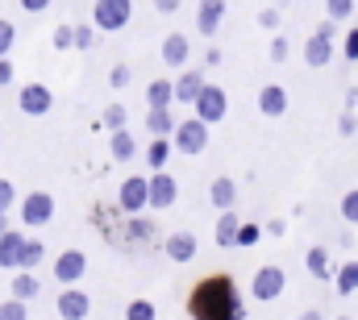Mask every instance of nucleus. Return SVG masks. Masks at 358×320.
<instances>
[{"label": "nucleus", "instance_id": "49530a36", "mask_svg": "<svg viewBox=\"0 0 358 320\" xmlns=\"http://www.w3.org/2000/svg\"><path fill=\"white\" fill-rule=\"evenodd\" d=\"M13 75H17V71H13V63H8V59H0V87H8Z\"/></svg>", "mask_w": 358, "mask_h": 320}, {"label": "nucleus", "instance_id": "f704fd0d", "mask_svg": "<svg viewBox=\"0 0 358 320\" xmlns=\"http://www.w3.org/2000/svg\"><path fill=\"white\" fill-rule=\"evenodd\" d=\"M271 63H287V54H292V42H287V38H283V34H275V38H271Z\"/></svg>", "mask_w": 358, "mask_h": 320}, {"label": "nucleus", "instance_id": "7ed1b4c3", "mask_svg": "<svg viewBox=\"0 0 358 320\" xmlns=\"http://www.w3.org/2000/svg\"><path fill=\"white\" fill-rule=\"evenodd\" d=\"M171 142H176V154H192L196 159V154L208 150V125L200 117H183L176 125V138Z\"/></svg>", "mask_w": 358, "mask_h": 320}, {"label": "nucleus", "instance_id": "412c9836", "mask_svg": "<svg viewBox=\"0 0 358 320\" xmlns=\"http://www.w3.org/2000/svg\"><path fill=\"white\" fill-rule=\"evenodd\" d=\"M8 291H13V300L29 304V300H38V296H42V283H38V275H34V270H17V275H13V283H8Z\"/></svg>", "mask_w": 358, "mask_h": 320}, {"label": "nucleus", "instance_id": "0eeeda50", "mask_svg": "<svg viewBox=\"0 0 358 320\" xmlns=\"http://www.w3.org/2000/svg\"><path fill=\"white\" fill-rule=\"evenodd\" d=\"M50 221H55V196H50V191H29V196L21 200V225L42 229V225H50Z\"/></svg>", "mask_w": 358, "mask_h": 320}, {"label": "nucleus", "instance_id": "603ef678", "mask_svg": "<svg viewBox=\"0 0 358 320\" xmlns=\"http://www.w3.org/2000/svg\"><path fill=\"white\" fill-rule=\"evenodd\" d=\"M296 320H325V317H321L317 308H308V312H300V317H296Z\"/></svg>", "mask_w": 358, "mask_h": 320}, {"label": "nucleus", "instance_id": "2eb2a0df", "mask_svg": "<svg viewBox=\"0 0 358 320\" xmlns=\"http://www.w3.org/2000/svg\"><path fill=\"white\" fill-rule=\"evenodd\" d=\"M208 200H213V208H217V212H234V204H238V183H234V179H225V175H221V179H213V183H208Z\"/></svg>", "mask_w": 358, "mask_h": 320}, {"label": "nucleus", "instance_id": "79ce46f5", "mask_svg": "<svg viewBox=\"0 0 358 320\" xmlns=\"http://www.w3.org/2000/svg\"><path fill=\"white\" fill-rule=\"evenodd\" d=\"M150 233H155V225H150V221H142V217H129V238H150Z\"/></svg>", "mask_w": 358, "mask_h": 320}, {"label": "nucleus", "instance_id": "f8f14e48", "mask_svg": "<svg viewBox=\"0 0 358 320\" xmlns=\"http://www.w3.org/2000/svg\"><path fill=\"white\" fill-rule=\"evenodd\" d=\"M84 270H88L84 249H63V254L55 258V279H59V283H80Z\"/></svg>", "mask_w": 358, "mask_h": 320}, {"label": "nucleus", "instance_id": "cd10ccee", "mask_svg": "<svg viewBox=\"0 0 358 320\" xmlns=\"http://www.w3.org/2000/svg\"><path fill=\"white\" fill-rule=\"evenodd\" d=\"M125 121H129V108H125V104H108L104 117H100L92 129H108V133H117V129H125Z\"/></svg>", "mask_w": 358, "mask_h": 320}, {"label": "nucleus", "instance_id": "423d86ee", "mask_svg": "<svg viewBox=\"0 0 358 320\" xmlns=\"http://www.w3.org/2000/svg\"><path fill=\"white\" fill-rule=\"evenodd\" d=\"M117 204H121L125 217H138L142 208H150V179L129 175V179L121 183V191H117Z\"/></svg>", "mask_w": 358, "mask_h": 320}, {"label": "nucleus", "instance_id": "b1692460", "mask_svg": "<svg viewBox=\"0 0 358 320\" xmlns=\"http://www.w3.org/2000/svg\"><path fill=\"white\" fill-rule=\"evenodd\" d=\"M176 117H171V108H150V117H146V129H150V138H176Z\"/></svg>", "mask_w": 358, "mask_h": 320}, {"label": "nucleus", "instance_id": "f257e3e1", "mask_svg": "<svg viewBox=\"0 0 358 320\" xmlns=\"http://www.w3.org/2000/svg\"><path fill=\"white\" fill-rule=\"evenodd\" d=\"M187 317L192 320H246V300L229 275H208L192 287L187 296Z\"/></svg>", "mask_w": 358, "mask_h": 320}, {"label": "nucleus", "instance_id": "4be33fe9", "mask_svg": "<svg viewBox=\"0 0 358 320\" xmlns=\"http://www.w3.org/2000/svg\"><path fill=\"white\" fill-rule=\"evenodd\" d=\"M187 54H192V42L183 34H167L163 38V63L167 67H187Z\"/></svg>", "mask_w": 358, "mask_h": 320}, {"label": "nucleus", "instance_id": "473e14b6", "mask_svg": "<svg viewBox=\"0 0 358 320\" xmlns=\"http://www.w3.org/2000/svg\"><path fill=\"white\" fill-rule=\"evenodd\" d=\"M155 317H159V308L150 300H129V308H125V320H155Z\"/></svg>", "mask_w": 358, "mask_h": 320}, {"label": "nucleus", "instance_id": "dca6fc26", "mask_svg": "<svg viewBox=\"0 0 358 320\" xmlns=\"http://www.w3.org/2000/svg\"><path fill=\"white\" fill-rule=\"evenodd\" d=\"M304 266H308V275H313V279H321V283H329V279L338 275V266H334V258H329V249H325V245H313V249L304 254Z\"/></svg>", "mask_w": 358, "mask_h": 320}, {"label": "nucleus", "instance_id": "ddd939ff", "mask_svg": "<svg viewBox=\"0 0 358 320\" xmlns=\"http://www.w3.org/2000/svg\"><path fill=\"white\" fill-rule=\"evenodd\" d=\"M25 233H21V229H8V233H4V238H0V270H13V275H17V270H21V254H25Z\"/></svg>", "mask_w": 358, "mask_h": 320}, {"label": "nucleus", "instance_id": "6e6d98bb", "mask_svg": "<svg viewBox=\"0 0 358 320\" xmlns=\"http://www.w3.org/2000/svg\"><path fill=\"white\" fill-rule=\"evenodd\" d=\"M0 146H4V142H0Z\"/></svg>", "mask_w": 358, "mask_h": 320}, {"label": "nucleus", "instance_id": "7c9ffc66", "mask_svg": "<svg viewBox=\"0 0 358 320\" xmlns=\"http://www.w3.org/2000/svg\"><path fill=\"white\" fill-rule=\"evenodd\" d=\"M259 238H263V225L242 221V229H238V245H234V249H250V245H259Z\"/></svg>", "mask_w": 358, "mask_h": 320}, {"label": "nucleus", "instance_id": "20e7f679", "mask_svg": "<svg viewBox=\"0 0 358 320\" xmlns=\"http://www.w3.org/2000/svg\"><path fill=\"white\" fill-rule=\"evenodd\" d=\"M196 117L204 121V125H217V121H225L229 117V96H225V87L221 83H204V92L196 96Z\"/></svg>", "mask_w": 358, "mask_h": 320}, {"label": "nucleus", "instance_id": "a211bd4d", "mask_svg": "<svg viewBox=\"0 0 358 320\" xmlns=\"http://www.w3.org/2000/svg\"><path fill=\"white\" fill-rule=\"evenodd\" d=\"M238 229H242V217L221 212L217 225H213V241H217V249H234V245H238Z\"/></svg>", "mask_w": 358, "mask_h": 320}, {"label": "nucleus", "instance_id": "a18cd8bd", "mask_svg": "<svg viewBox=\"0 0 358 320\" xmlns=\"http://www.w3.org/2000/svg\"><path fill=\"white\" fill-rule=\"evenodd\" d=\"M259 25L263 29H279V8H263L259 13Z\"/></svg>", "mask_w": 358, "mask_h": 320}, {"label": "nucleus", "instance_id": "6ab92c4d", "mask_svg": "<svg viewBox=\"0 0 358 320\" xmlns=\"http://www.w3.org/2000/svg\"><path fill=\"white\" fill-rule=\"evenodd\" d=\"M204 92V75L200 71H192V67H183L176 80V104H196V96Z\"/></svg>", "mask_w": 358, "mask_h": 320}, {"label": "nucleus", "instance_id": "2f4dec72", "mask_svg": "<svg viewBox=\"0 0 358 320\" xmlns=\"http://www.w3.org/2000/svg\"><path fill=\"white\" fill-rule=\"evenodd\" d=\"M50 46H55V50H76V25L63 21V25L50 34Z\"/></svg>", "mask_w": 358, "mask_h": 320}, {"label": "nucleus", "instance_id": "c85d7f7f", "mask_svg": "<svg viewBox=\"0 0 358 320\" xmlns=\"http://www.w3.org/2000/svg\"><path fill=\"white\" fill-rule=\"evenodd\" d=\"M325 17L338 21V25H346L355 17V0H325Z\"/></svg>", "mask_w": 358, "mask_h": 320}, {"label": "nucleus", "instance_id": "9d476101", "mask_svg": "<svg viewBox=\"0 0 358 320\" xmlns=\"http://www.w3.org/2000/svg\"><path fill=\"white\" fill-rule=\"evenodd\" d=\"M225 13H229L225 0H200V4H196V34H200V38H213V34L221 29Z\"/></svg>", "mask_w": 358, "mask_h": 320}, {"label": "nucleus", "instance_id": "8fccbe9b", "mask_svg": "<svg viewBox=\"0 0 358 320\" xmlns=\"http://www.w3.org/2000/svg\"><path fill=\"white\" fill-rule=\"evenodd\" d=\"M155 8H159L163 17H171V13H176V8H179V0H155Z\"/></svg>", "mask_w": 358, "mask_h": 320}, {"label": "nucleus", "instance_id": "3c124183", "mask_svg": "<svg viewBox=\"0 0 358 320\" xmlns=\"http://www.w3.org/2000/svg\"><path fill=\"white\" fill-rule=\"evenodd\" d=\"M358 104V87H346V108H355Z\"/></svg>", "mask_w": 358, "mask_h": 320}, {"label": "nucleus", "instance_id": "72a5a7b5", "mask_svg": "<svg viewBox=\"0 0 358 320\" xmlns=\"http://www.w3.org/2000/svg\"><path fill=\"white\" fill-rule=\"evenodd\" d=\"M0 320H29V304H21V300H4L0 304Z\"/></svg>", "mask_w": 358, "mask_h": 320}, {"label": "nucleus", "instance_id": "864d4df0", "mask_svg": "<svg viewBox=\"0 0 358 320\" xmlns=\"http://www.w3.org/2000/svg\"><path fill=\"white\" fill-rule=\"evenodd\" d=\"M4 233H8V221H4V212H0V238H4Z\"/></svg>", "mask_w": 358, "mask_h": 320}, {"label": "nucleus", "instance_id": "6e6552de", "mask_svg": "<svg viewBox=\"0 0 358 320\" xmlns=\"http://www.w3.org/2000/svg\"><path fill=\"white\" fill-rule=\"evenodd\" d=\"M17 108H21L25 117H46V112L55 108V96H50L46 83H25V87L17 92Z\"/></svg>", "mask_w": 358, "mask_h": 320}, {"label": "nucleus", "instance_id": "c9c22d12", "mask_svg": "<svg viewBox=\"0 0 358 320\" xmlns=\"http://www.w3.org/2000/svg\"><path fill=\"white\" fill-rule=\"evenodd\" d=\"M342 217H346V225H358V187L342 196Z\"/></svg>", "mask_w": 358, "mask_h": 320}, {"label": "nucleus", "instance_id": "bb28decb", "mask_svg": "<svg viewBox=\"0 0 358 320\" xmlns=\"http://www.w3.org/2000/svg\"><path fill=\"white\" fill-rule=\"evenodd\" d=\"M334 287H338V296H355V291H358V258H350V262H342V266H338Z\"/></svg>", "mask_w": 358, "mask_h": 320}, {"label": "nucleus", "instance_id": "58836bf2", "mask_svg": "<svg viewBox=\"0 0 358 320\" xmlns=\"http://www.w3.org/2000/svg\"><path fill=\"white\" fill-rule=\"evenodd\" d=\"M96 42V25H76V50H92Z\"/></svg>", "mask_w": 358, "mask_h": 320}, {"label": "nucleus", "instance_id": "1a4fd4ad", "mask_svg": "<svg viewBox=\"0 0 358 320\" xmlns=\"http://www.w3.org/2000/svg\"><path fill=\"white\" fill-rule=\"evenodd\" d=\"M176 200H179L176 175H171V170H155V175H150V208L163 212V208H171Z\"/></svg>", "mask_w": 358, "mask_h": 320}, {"label": "nucleus", "instance_id": "e433bc0d", "mask_svg": "<svg viewBox=\"0 0 358 320\" xmlns=\"http://www.w3.org/2000/svg\"><path fill=\"white\" fill-rule=\"evenodd\" d=\"M338 133H342V138H355L358 133V112L355 108H346V112L338 117Z\"/></svg>", "mask_w": 358, "mask_h": 320}, {"label": "nucleus", "instance_id": "aec40b11", "mask_svg": "<svg viewBox=\"0 0 358 320\" xmlns=\"http://www.w3.org/2000/svg\"><path fill=\"white\" fill-rule=\"evenodd\" d=\"M304 63H308V67H329V63H334V42L308 34V42H304Z\"/></svg>", "mask_w": 358, "mask_h": 320}, {"label": "nucleus", "instance_id": "393cba45", "mask_svg": "<svg viewBox=\"0 0 358 320\" xmlns=\"http://www.w3.org/2000/svg\"><path fill=\"white\" fill-rule=\"evenodd\" d=\"M146 104L150 108H171L176 104V80H155L146 87Z\"/></svg>", "mask_w": 358, "mask_h": 320}, {"label": "nucleus", "instance_id": "f3484780", "mask_svg": "<svg viewBox=\"0 0 358 320\" xmlns=\"http://www.w3.org/2000/svg\"><path fill=\"white\" fill-rule=\"evenodd\" d=\"M259 112H263V117H283V112H287V87L263 83V92H259Z\"/></svg>", "mask_w": 358, "mask_h": 320}, {"label": "nucleus", "instance_id": "c03bdc74", "mask_svg": "<svg viewBox=\"0 0 358 320\" xmlns=\"http://www.w3.org/2000/svg\"><path fill=\"white\" fill-rule=\"evenodd\" d=\"M313 34H317V38H329V42H338V21H329V17H325V21H321Z\"/></svg>", "mask_w": 358, "mask_h": 320}, {"label": "nucleus", "instance_id": "09e8293b", "mask_svg": "<svg viewBox=\"0 0 358 320\" xmlns=\"http://www.w3.org/2000/svg\"><path fill=\"white\" fill-rule=\"evenodd\" d=\"M267 233H271V238H283V233H287V221H279V217L267 221Z\"/></svg>", "mask_w": 358, "mask_h": 320}, {"label": "nucleus", "instance_id": "de8ad7c7", "mask_svg": "<svg viewBox=\"0 0 358 320\" xmlns=\"http://www.w3.org/2000/svg\"><path fill=\"white\" fill-rule=\"evenodd\" d=\"M21 8H25V13H46L50 0H21Z\"/></svg>", "mask_w": 358, "mask_h": 320}, {"label": "nucleus", "instance_id": "c756f323", "mask_svg": "<svg viewBox=\"0 0 358 320\" xmlns=\"http://www.w3.org/2000/svg\"><path fill=\"white\" fill-rule=\"evenodd\" d=\"M42 258H46V245H42L38 238H29L25 241V254H21V270H34Z\"/></svg>", "mask_w": 358, "mask_h": 320}, {"label": "nucleus", "instance_id": "37998d69", "mask_svg": "<svg viewBox=\"0 0 358 320\" xmlns=\"http://www.w3.org/2000/svg\"><path fill=\"white\" fill-rule=\"evenodd\" d=\"M346 63H358V29H346V46H342Z\"/></svg>", "mask_w": 358, "mask_h": 320}, {"label": "nucleus", "instance_id": "5701e85b", "mask_svg": "<svg viewBox=\"0 0 358 320\" xmlns=\"http://www.w3.org/2000/svg\"><path fill=\"white\" fill-rule=\"evenodd\" d=\"M171 154H176V142H171V138H150V146H146V166H150V175H155V170H167Z\"/></svg>", "mask_w": 358, "mask_h": 320}, {"label": "nucleus", "instance_id": "5fc2aeb1", "mask_svg": "<svg viewBox=\"0 0 358 320\" xmlns=\"http://www.w3.org/2000/svg\"><path fill=\"white\" fill-rule=\"evenodd\" d=\"M338 320H350V317H338Z\"/></svg>", "mask_w": 358, "mask_h": 320}, {"label": "nucleus", "instance_id": "9b49d317", "mask_svg": "<svg viewBox=\"0 0 358 320\" xmlns=\"http://www.w3.org/2000/svg\"><path fill=\"white\" fill-rule=\"evenodd\" d=\"M55 308H59V317L63 320H88L92 300H88V291H80V287H63Z\"/></svg>", "mask_w": 358, "mask_h": 320}, {"label": "nucleus", "instance_id": "4c0bfd02", "mask_svg": "<svg viewBox=\"0 0 358 320\" xmlns=\"http://www.w3.org/2000/svg\"><path fill=\"white\" fill-rule=\"evenodd\" d=\"M108 87H129V63H113V71H108Z\"/></svg>", "mask_w": 358, "mask_h": 320}, {"label": "nucleus", "instance_id": "f03ea898", "mask_svg": "<svg viewBox=\"0 0 358 320\" xmlns=\"http://www.w3.org/2000/svg\"><path fill=\"white\" fill-rule=\"evenodd\" d=\"M129 17H134V0H96V4H92V25L104 29V34L125 29Z\"/></svg>", "mask_w": 358, "mask_h": 320}, {"label": "nucleus", "instance_id": "39448f33", "mask_svg": "<svg viewBox=\"0 0 358 320\" xmlns=\"http://www.w3.org/2000/svg\"><path fill=\"white\" fill-rule=\"evenodd\" d=\"M283 287H287L283 266H259V270H255V279H250V296H255L259 304L279 300V296H283Z\"/></svg>", "mask_w": 358, "mask_h": 320}, {"label": "nucleus", "instance_id": "a878e982", "mask_svg": "<svg viewBox=\"0 0 358 320\" xmlns=\"http://www.w3.org/2000/svg\"><path fill=\"white\" fill-rule=\"evenodd\" d=\"M108 154H113V162H129L134 154H138L134 133H129V129H117V133H113V142H108Z\"/></svg>", "mask_w": 358, "mask_h": 320}, {"label": "nucleus", "instance_id": "4468645a", "mask_svg": "<svg viewBox=\"0 0 358 320\" xmlns=\"http://www.w3.org/2000/svg\"><path fill=\"white\" fill-rule=\"evenodd\" d=\"M196 249H200V241H196L192 229H179V233H171V238L163 241V254H167L171 262H192Z\"/></svg>", "mask_w": 358, "mask_h": 320}, {"label": "nucleus", "instance_id": "ea45409f", "mask_svg": "<svg viewBox=\"0 0 358 320\" xmlns=\"http://www.w3.org/2000/svg\"><path fill=\"white\" fill-rule=\"evenodd\" d=\"M13 38H17L13 21H0V59H8V50H13Z\"/></svg>", "mask_w": 358, "mask_h": 320}, {"label": "nucleus", "instance_id": "a19ab883", "mask_svg": "<svg viewBox=\"0 0 358 320\" xmlns=\"http://www.w3.org/2000/svg\"><path fill=\"white\" fill-rule=\"evenodd\" d=\"M13 204H17V187L8 179H0V212H8Z\"/></svg>", "mask_w": 358, "mask_h": 320}]
</instances>
